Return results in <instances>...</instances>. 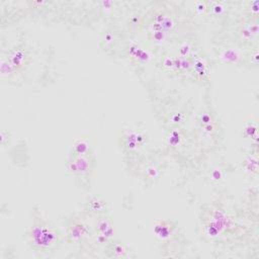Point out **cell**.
Here are the masks:
<instances>
[{"label": "cell", "mask_w": 259, "mask_h": 259, "mask_svg": "<svg viewBox=\"0 0 259 259\" xmlns=\"http://www.w3.org/2000/svg\"><path fill=\"white\" fill-rule=\"evenodd\" d=\"M107 252L109 253L110 257H115V258H123L126 257L128 249L127 247L121 243V242H116V241H111L107 245Z\"/></svg>", "instance_id": "9a60e30c"}, {"label": "cell", "mask_w": 259, "mask_h": 259, "mask_svg": "<svg viewBox=\"0 0 259 259\" xmlns=\"http://www.w3.org/2000/svg\"><path fill=\"white\" fill-rule=\"evenodd\" d=\"M208 9H209V6H208V4H207L206 2L198 1V2L195 3V10H196L198 13H200V14L204 13V12L207 11Z\"/></svg>", "instance_id": "7402d4cb"}, {"label": "cell", "mask_w": 259, "mask_h": 259, "mask_svg": "<svg viewBox=\"0 0 259 259\" xmlns=\"http://www.w3.org/2000/svg\"><path fill=\"white\" fill-rule=\"evenodd\" d=\"M85 210L92 215L106 214L108 210V202L100 196H92L85 203Z\"/></svg>", "instance_id": "30bf717a"}, {"label": "cell", "mask_w": 259, "mask_h": 259, "mask_svg": "<svg viewBox=\"0 0 259 259\" xmlns=\"http://www.w3.org/2000/svg\"><path fill=\"white\" fill-rule=\"evenodd\" d=\"M153 234L162 241L169 240L174 234V227L169 221L158 220L153 225Z\"/></svg>", "instance_id": "8fae6325"}, {"label": "cell", "mask_w": 259, "mask_h": 259, "mask_svg": "<svg viewBox=\"0 0 259 259\" xmlns=\"http://www.w3.org/2000/svg\"><path fill=\"white\" fill-rule=\"evenodd\" d=\"M240 37L246 41H250L257 37L258 34V24L256 21L245 22L239 29Z\"/></svg>", "instance_id": "4fadbf2b"}, {"label": "cell", "mask_w": 259, "mask_h": 259, "mask_svg": "<svg viewBox=\"0 0 259 259\" xmlns=\"http://www.w3.org/2000/svg\"><path fill=\"white\" fill-rule=\"evenodd\" d=\"M122 138L123 148L130 153L139 151L145 142V136L139 131H127Z\"/></svg>", "instance_id": "ba28073f"}, {"label": "cell", "mask_w": 259, "mask_h": 259, "mask_svg": "<svg viewBox=\"0 0 259 259\" xmlns=\"http://www.w3.org/2000/svg\"><path fill=\"white\" fill-rule=\"evenodd\" d=\"M128 52L133 56V58H136L139 61H147L149 58L148 53L140 48L138 45H131L128 48Z\"/></svg>", "instance_id": "ac0fdd59"}, {"label": "cell", "mask_w": 259, "mask_h": 259, "mask_svg": "<svg viewBox=\"0 0 259 259\" xmlns=\"http://www.w3.org/2000/svg\"><path fill=\"white\" fill-rule=\"evenodd\" d=\"M176 23L172 16L165 12H159L153 17V21L150 24V33L157 41H163L167 33L172 32Z\"/></svg>", "instance_id": "277c9868"}, {"label": "cell", "mask_w": 259, "mask_h": 259, "mask_svg": "<svg viewBox=\"0 0 259 259\" xmlns=\"http://www.w3.org/2000/svg\"><path fill=\"white\" fill-rule=\"evenodd\" d=\"M91 236L89 225L82 219H74L67 227L65 239L71 244L85 243Z\"/></svg>", "instance_id": "5b68a950"}, {"label": "cell", "mask_w": 259, "mask_h": 259, "mask_svg": "<svg viewBox=\"0 0 259 259\" xmlns=\"http://www.w3.org/2000/svg\"><path fill=\"white\" fill-rule=\"evenodd\" d=\"M208 219L209 220L204 226V230L206 235L210 237L220 236L230 231L234 226V222L228 217V214L218 208H213L209 211Z\"/></svg>", "instance_id": "3957f363"}, {"label": "cell", "mask_w": 259, "mask_h": 259, "mask_svg": "<svg viewBox=\"0 0 259 259\" xmlns=\"http://www.w3.org/2000/svg\"><path fill=\"white\" fill-rule=\"evenodd\" d=\"M95 143L89 136H81L74 140L72 144V155H90L93 152Z\"/></svg>", "instance_id": "9c48e42d"}, {"label": "cell", "mask_w": 259, "mask_h": 259, "mask_svg": "<svg viewBox=\"0 0 259 259\" xmlns=\"http://www.w3.org/2000/svg\"><path fill=\"white\" fill-rule=\"evenodd\" d=\"M245 171L248 172L249 174H257L258 170V158L257 155H250L248 156L244 162H243Z\"/></svg>", "instance_id": "e0dca14e"}, {"label": "cell", "mask_w": 259, "mask_h": 259, "mask_svg": "<svg viewBox=\"0 0 259 259\" xmlns=\"http://www.w3.org/2000/svg\"><path fill=\"white\" fill-rule=\"evenodd\" d=\"M94 232L96 236V241L99 244L108 245L113 241L114 236V227L113 222L109 215L102 214L97 217V221L94 226Z\"/></svg>", "instance_id": "8992f818"}, {"label": "cell", "mask_w": 259, "mask_h": 259, "mask_svg": "<svg viewBox=\"0 0 259 259\" xmlns=\"http://www.w3.org/2000/svg\"><path fill=\"white\" fill-rule=\"evenodd\" d=\"M28 244L36 251L48 252L57 248L63 240L62 234L42 220H36L26 233Z\"/></svg>", "instance_id": "6da1fadb"}, {"label": "cell", "mask_w": 259, "mask_h": 259, "mask_svg": "<svg viewBox=\"0 0 259 259\" xmlns=\"http://www.w3.org/2000/svg\"><path fill=\"white\" fill-rule=\"evenodd\" d=\"M219 58L225 64H238L242 60V54L235 48H227L221 51Z\"/></svg>", "instance_id": "7c38bea8"}, {"label": "cell", "mask_w": 259, "mask_h": 259, "mask_svg": "<svg viewBox=\"0 0 259 259\" xmlns=\"http://www.w3.org/2000/svg\"><path fill=\"white\" fill-rule=\"evenodd\" d=\"M193 53V46L190 41L188 40H184L180 44L179 48H178V57H182V58H191V55Z\"/></svg>", "instance_id": "d6986e66"}, {"label": "cell", "mask_w": 259, "mask_h": 259, "mask_svg": "<svg viewBox=\"0 0 259 259\" xmlns=\"http://www.w3.org/2000/svg\"><path fill=\"white\" fill-rule=\"evenodd\" d=\"M258 5H259V1L258 0H254V1H251L249 3V6H248L249 14L251 15V17H254L255 19L258 17V12H259Z\"/></svg>", "instance_id": "ffe728a7"}, {"label": "cell", "mask_w": 259, "mask_h": 259, "mask_svg": "<svg viewBox=\"0 0 259 259\" xmlns=\"http://www.w3.org/2000/svg\"><path fill=\"white\" fill-rule=\"evenodd\" d=\"M145 170H146L145 172H146L147 177L150 178V179H154V178L158 177V175H159V169L154 165L148 166Z\"/></svg>", "instance_id": "44dd1931"}, {"label": "cell", "mask_w": 259, "mask_h": 259, "mask_svg": "<svg viewBox=\"0 0 259 259\" xmlns=\"http://www.w3.org/2000/svg\"><path fill=\"white\" fill-rule=\"evenodd\" d=\"M2 59L6 62L11 71L15 74L21 70L29 61L28 51L23 46H17L7 52V56Z\"/></svg>", "instance_id": "52a82bcc"}, {"label": "cell", "mask_w": 259, "mask_h": 259, "mask_svg": "<svg viewBox=\"0 0 259 259\" xmlns=\"http://www.w3.org/2000/svg\"><path fill=\"white\" fill-rule=\"evenodd\" d=\"M192 70L194 71L196 77L200 80L205 79L208 76V65L207 62L201 57L191 58Z\"/></svg>", "instance_id": "5bb4252c"}, {"label": "cell", "mask_w": 259, "mask_h": 259, "mask_svg": "<svg viewBox=\"0 0 259 259\" xmlns=\"http://www.w3.org/2000/svg\"><path fill=\"white\" fill-rule=\"evenodd\" d=\"M244 136L248 139H253L255 142H257L258 137V125L256 120H248L246 121L244 125Z\"/></svg>", "instance_id": "2e32d148"}, {"label": "cell", "mask_w": 259, "mask_h": 259, "mask_svg": "<svg viewBox=\"0 0 259 259\" xmlns=\"http://www.w3.org/2000/svg\"><path fill=\"white\" fill-rule=\"evenodd\" d=\"M68 171L77 178H88L91 176L94 166L95 158L90 155H72L67 161Z\"/></svg>", "instance_id": "7a4b0ae2"}]
</instances>
